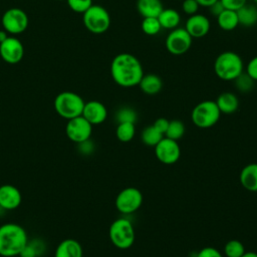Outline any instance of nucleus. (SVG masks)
I'll return each mask as SVG.
<instances>
[{
    "label": "nucleus",
    "mask_w": 257,
    "mask_h": 257,
    "mask_svg": "<svg viewBox=\"0 0 257 257\" xmlns=\"http://www.w3.org/2000/svg\"><path fill=\"white\" fill-rule=\"evenodd\" d=\"M69 8L76 13H84L91 5L92 0H66Z\"/></svg>",
    "instance_id": "473e14b6"
},
{
    "label": "nucleus",
    "mask_w": 257,
    "mask_h": 257,
    "mask_svg": "<svg viewBox=\"0 0 257 257\" xmlns=\"http://www.w3.org/2000/svg\"><path fill=\"white\" fill-rule=\"evenodd\" d=\"M115 118H116L118 123L119 122H133V123H135L137 121L138 114H137V112L134 108L128 107V106H124V107L119 108L116 111Z\"/></svg>",
    "instance_id": "7c9ffc66"
},
{
    "label": "nucleus",
    "mask_w": 257,
    "mask_h": 257,
    "mask_svg": "<svg viewBox=\"0 0 257 257\" xmlns=\"http://www.w3.org/2000/svg\"><path fill=\"white\" fill-rule=\"evenodd\" d=\"M199 7L200 6L196 0H183L182 9L189 16L196 14L199 10Z\"/></svg>",
    "instance_id": "72a5a7b5"
},
{
    "label": "nucleus",
    "mask_w": 257,
    "mask_h": 257,
    "mask_svg": "<svg viewBox=\"0 0 257 257\" xmlns=\"http://www.w3.org/2000/svg\"><path fill=\"white\" fill-rule=\"evenodd\" d=\"M253 1H254V3H255V5H256V4H257V0H253Z\"/></svg>",
    "instance_id": "37998d69"
},
{
    "label": "nucleus",
    "mask_w": 257,
    "mask_h": 257,
    "mask_svg": "<svg viewBox=\"0 0 257 257\" xmlns=\"http://www.w3.org/2000/svg\"><path fill=\"white\" fill-rule=\"evenodd\" d=\"M28 241L23 227L15 223L0 226V255L3 257L19 256Z\"/></svg>",
    "instance_id": "f03ea898"
},
{
    "label": "nucleus",
    "mask_w": 257,
    "mask_h": 257,
    "mask_svg": "<svg viewBox=\"0 0 257 257\" xmlns=\"http://www.w3.org/2000/svg\"><path fill=\"white\" fill-rule=\"evenodd\" d=\"M24 47L19 39L13 36H8L3 42L0 43V56L9 63L16 64L23 58Z\"/></svg>",
    "instance_id": "ddd939ff"
},
{
    "label": "nucleus",
    "mask_w": 257,
    "mask_h": 257,
    "mask_svg": "<svg viewBox=\"0 0 257 257\" xmlns=\"http://www.w3.org/2000/svg\"><path fill=\"white\" fill-rule=\"evenodd\" d=\"M141 27H142L143 32L149 36H154V35L158 34L162 29V26L159 22L158 17L143 18Z\"/></svg>",
    "instance_id": "cd10ccee"
},
{
    "label": "nucleus",
    "mask_w": 257,
    "mask_h": 257,
    "mask_svg": "<svg viewBox=\"0 0 257 257\" xmlns=\"http://www.w3.org/2000/svg\"><path fill=\"white\" fill-rule=\"evenodd\" d=\"M216 18L218 26L225 31L234 30L239 25L237 12L234 10L224 9Z\"/></svg>",
    "instance_id": "5701e85b"
},
{
    "label": "nucleus",
    "mask_w": 257,
    "mask_h": 257,
    "mask_svg": "<svg viewBox=\"0 0 257 257\" xmlns=\"http://www.w3.org/2000/svg\"><path fill=\"white\" fill-rule=\"evenodd\" d=\"M8 37V34L5 30H0V43L3 42Z\"/></svg>",
    "instance_id": "79ce46f5"
},
{
    "label": "nucleus",
    "mask_w": 257,
    "mask_h": 257,
    "mask_svg": "<svg viewBox=\"0 0 257 257\" xmlns=\"http://www.w3.org/2000/svg\"><path fill=\"white\" fill-rule=\"evenodd\" d=\"M59 1H61V0H59Z\"/></svg>",
    "instance_id": "c03bdc74"
},
{
    "label": "nucleus",
    "mask_w": 257,
    "mask_h": 257,
    "mask_svg": "<svg viewBox=\"0 0 257 257\" xmlns=\"http://www.w3.org/2000/svg\"><path fill=\"white\" fill-rule=\"evenodd\" d=\"M84 103L82 97L77 93L62 91L54 99V108L61 117L68 120L82 114Z\"/></svg>",
    "instance_id": "20e7f679"
},
{
    "label": "nucleus",
    "mask_w": 257,
    "mask_h": 257,
    "mask_svg": "<svg viewBox=\"0 0 257 257\" xmlns=\"http://www.w3.org/2000/svg\"><path fill=\"white\" fill-rule=\"evenodd\" d=\"M197 257H223V255L214 247H204L197 253Z\"/></svg>",
    "instance_id": "e433bc0d"
},
{
    "label": "nucleus",
    "mask_w": 257,
    "mask_h": 257,
    "mask_svg": "<svg viewBox=\"0 0 257 257\" xmlns=\"http://www.w3.org/2000/svg\"><path fill=\"white\" fill-rule=\"evenodd\" d=\"M141 137H142V142L145 145L149 147H156L165 136L152 124L143 130Z\"/></svg>",
    "instance_id": "a878e982"
},
{
    "label": "nucleus",
    "mask_w": 257,
    "mask_h": 257,
    "mask_svg": "<svg viewBox=\"0 0 257 257\" xmlns=\"http://www.w3.org/2000/svg\"><path fill=\"white\" fill-rule=\"evenodd\" d=\"M233 81L235 82V86L237 87V89L241 92H248L254 86V80L247 73H244V72H242Z\"/></svg>",
    "instance_id": "2f4dec72"
},
{
    "label": "nucleus",
    "mask_w": 257,
    "mask_h": 257,
    "mask_svg": "<svg viewBox=\"0 0 257 257\" xmlns=\"http://www.w3.org/2000/svg\"><path fill=\"white\" fill-rule=\"evenodd\" d=\"M139 86L144 93L149 95H154L161 91L163 87V81L161 77L157 74H154V73L144 74V76L142 77L139 83Z\"/></svg>",
    "instance_id": "412c9836"
},
{
    "label": "nucleus",
    "mask_w": 257,
    "mask_h": 257,
    "mask_svg": "<svg viewBox=\"0 0 257 257\" xmlns=\"http://www.w3.org/2000/svg\"><path fill=\"white\" fill-rule=\"evenodd\" d=\"M157 159L165 165H173L181 157V149L177 141L164 137L155 147Z\"/></svg>",
    "instance_id": "f8f14e48"
},
{
    "label": "nucleus",
    "mask_w": 257,
    "mask_h": 257,
    "mask_svg": "<svg viewBox=\"0 0 257 257\" xmlns=\"http://www.w3.org/2000/svg\"><path fill=\"white\" fill-rule=\"evenodd\" d=\"M224 9H225V8H224V6H223V4L221 3L220 0H218L217 2H215L213 5H211V6L209 7L210 13H211L212 15L216 16V17H217Z\"/></svg>",
    "instance_id": "58836bf2"
},
{
    "label": "nucleus",
    "mask_w": 257,
    "mask_h": 257,
    "mask_svg": "<svg viewBox=\"0 0 257 257\" xmlns=\"http://www.w3.org/2000/svg\"><path fill=\"white\" fill-rule=\"evenodd\" d=\"M239 24L250 27L256 24L257 22V7L255 5L245 4L243 7L238 9L237 11Z\"/></svg>",
    "instance_id": "b1692460"
},
{
    "label": "nucleus",
    "mask_w": 257,
    "mask_h": 257,
    "mask_svg": "<svg viewBox=\"0 0 257 257\" xmlns=\"http://www.w3.org/2000/svg\"><path fill=\"white\" fill-rule=\"evenodd\" d=\"M221 112L213 100H203L193 108L191 118L193 123L200 128H209L220 119Z\"/></svg>",
    "instance_id": "423d86ee"
},
{
    "label": "nucleus",
    "mask_w": 257,
    "mask_h": 257,
    "mask_svg": "<svg viewBox=\"0 0 257 257\" xmlns=\"http://www.w3.org/2000/svg\"><path fill=\"white\" fill-rule=\"evenodd\" d=\"M196 1L199 4V6H203V7L209 8L211 5H213L218 0H196Z\"/></svg>",
    "instance_id": "ea45409f"
},
{
    "label": "nucleus",
    "mask_w": 257,
    "mask_h": 257,
    "mask_svg": "<svg viewBox=\"0 0 257 257\" xmlns=\"http://www.w3.org/2000/svg\"><path fill=\"white\" fill-rule=\"evenodd\" d=\"M54 257H82V247L74 239H65L57 245Z\"/></svg>",
    "instance_id": "f3484780"
},
{
    "label": "nucleus",
    "mask_w": 257,
    "mask_h": 257,
    "mask_svg": "<svg viewBox=\"0 0 257 257\" xmlns=\"http://www.w3.org/2000/svg\"><path fill=\"white\" fill-rule=\"evenodd\" d=\"M65 133L67 138L76 144H81L89 140L92 133V124L82 115L68 119Z\"/></svg>",
    "instance_id": "9b49d317"
},
{
    "label": "nucleus",
    "mask_w": 257,
    "mask_h": 257,
    "mask_svg": "<svg viewBox=\"0 0 257 257\" xmlns=\"http://www.w3.org/2000/svg\"><path fill=\"white\" fill-rule=\"evenodd\" d=\"M158 19L162 28L171 30L177 28L181 22L179 12L173 8H164L158 16Z\"/></svg>",
    "instance_id": "4be33fe9"
},
{
    "label": "nucleus",
    "mask_w": 257,
    "mask_h": 257,
    "mask_svg": "<svg viewBox=\"0 0 257 257\" xmlns=\"http://www.w3.org/2000/svg\"><path fill=\"white\" fill-rule=\"evenodd\" d=\"M225 9H230L237 11L245 4H247V0H220Z\"/></svg>",
    "instance_id": "f704fd0d"
},
{
    "label": "nucleus",
    "mask_w": 257,
    "mask_h": 257,
    "mask_svg": "<svg viewBox=\"0 0 257 257\" xmlns=\"http://www.w3.org/2000/svg\"><path fill=\"white\" fill-rule=\"evenodd\" d=\"M244 69L243 60L239 54L233 51H224L220 53L214 62V71L216 75L225 81L235 80Z\"/></svg>",
    "instance_id": "7ed1b4c3"
},
{
    "label": "nucleus",
    "mask_w": 257,
    "mask_h": 257,
    "mask_svg": "<svg viewBox=\"0 0 257 257\" xmlns=\"http://www.w3.org/2000/svg\"><path fill=\"white\" fill-rule=\"evenodd\" d=\"M83 24L93 34L104 33L110 25V16L107 10L100 5H91L83 13Z\"/></svg>",
    "instance_id": "0eeeda50"
},
{
    "label": "nucleus",
    "mask_w": 257,
    "mask_h": 257,
    "mask_svg": "<svg viewBox=\"0 0 257 257\" xmlns=\"http://www.w3.org/2000/svg\"><path fill=\"white\" fill-rule=\"evenodd\" d=\"M20 191L12 185L0 186V207L5 210H14L21 204Z\"/></svg>",
    "instance_id": "dca6fc26"
},
{
    "label": "nucleus",
    "mask_w": 257,
    "mask_h": 257,
    "mask_svg": "<svg viewBox=\"0 0 257 257\" xmlns=\"http://www.w3.org/2000/svg\"><path fill=\"white\" fill-rule=\"evenodd\" d=\"M241 257H257V253L253 251H245Z\"/></svg>",
    "instance_id": "a19ab883"
},
{
    "label": "nucleus",
    "mask_w": 257,
    "mask_h": 257,
    "mask_svg": "<svg viewBox=\"0 0 257 257\" xmlns=\"http://www.w3.org/2000/svg\"><path fill=\"white\" fill-rule=\"evenodd\" d=\"M2 25L6 32L10 34H20L28 26V16L20 8H10L2 16Z\"/></svg>",
    "instance_id": "9d476101"
},
{
    "label": "nucleus",
    "mask_w": 257,
    "mask_h": 257,
    "mask_svg": "<svg viewBox=\"0 0 257 257\" xmlns=\"http://www.w3.org/2000/svg\"><path fill=\"white\" fill-rule=\"evenodd\" d=\"M110 74L117 85L133 87L139 85L144 76V69L141 61L134 54L119 53L111 61Z\"/></svg>",
    "instance_id": "f257e3e1"
},
{
    "label": "nucleus",
    "mask_w": 257,
    "mask_h": 257,
    "mask_svg": "<svg viewBox=\"0 0 257 257\" xmlns=\"http://www.w3.org/2000/svg\"><path fill=\"white\" fill-rule=\"evenodd\" d=\"M185 29L192 38H201L208 34L210 30V21L205 15L196 13L187 19Z\"/></svg>",
    "instance_id": "4468645a"
},
{
    "label": "nucleus",
    "mask_w": 257,
    "mask_h": 257,
    "mask_svg": "<svg viewBox=\"0 0 257 257\" xmlns=\"http://www.w3.org/2000/svg\"><path fill=\"white\" fill-rule=\"evenodd\" d=\"M143 204V194L135 187L121 190L115 198V208L122 214H132L138 211Z\"/></svg>",
    "instance_id": "6e6552de"
},
{
    "label": "nucleus",
    "mask_w": 257,
    "mask_h": 257,
    "mask_svg": "<svg viewBox=\"0 0 257 257\" xmlns=\"http://www.w3.org/2000/svg\"><path fill=\"white\" fill-rule=\"evenodd\" d=\"M246 73L254 80L257 81V55L249 60L246 65Z\"/></svg>",
    "instance_id": "c9c22d12"
},
{
    "label": "nucleus",
    "mask_w": 257,
    "mask_h": 257,
    "mask_svg": "<svg viewBox=\"0 0 257 257\" xmlns=\"http://www.w3.org/2000/svg\"><path fill=\"white\" fill-rule=\"evenodd\" d=\"M137 9L143 18L158 17L164 6L161 0H138Z\"/></svg>",
    "instance_id": "aec40b11"
},
{
    "label": "nucleus",
    "mask_w": 257,
    "mask_h": 257,
    "mask_svg": "<svg viewBox=\"0 0 257 257\" xmlns=\"http://www.w3.org/2000/svg\"><path fill=\"white\" fill-rule=\"evenodd\" d=\"M169 122H170V120H168L167 118H165V117H159V118H157V119L155 120V122L153 123V125H154L159 132H161V133L165 136V134H166V132H167V130H168V126H169Z\"/></svg>",
    "instance_id": "4c0bfd02"
},
{
    "label": "nucleus",
    "mask_w": 257,
    "mask_h": 257,
    "mask_svg": "<svg viewBox=\"0 0 257 257\" xmlns=\"http://www.w3.org/2000/svg\"><path fill=\"white\" fill-rule=\"evenodd\" d=\"M45 250V245L41 240L34 239L32 241H27L25 247L20 252V257H39L43 254Z\"/></svg>",
    "instance_id": "393cba45"
},
{
    "label": "nucleus",
    "mask_w": 257,
    "mask_h": 257,
    "mask_svg": "<svg viewBox=\"0 0 257 257\" xmlns=\"http://www.w3.org/2000/svg\"><path fill=\"white\" fill-rule=\"evenodd\" d=\"M81 115L92 125L99 124L106 119L107 110L104 104L100 101L90 100L84 103Z\"/></svg>",
    "instance_id": "2eb2a0df"
},
{
    "label": "nucleus",
    "mask_w": 257,
    "mask_h": 257,
    "mask_svg": "<svg viewBox=\"0 0 257 257\" xmlns=\"http://www.w3.org/2000/svg\"><path fill=\"white\" fill-rule=\"evenodd\" d=\"M240 183L247 191L257 192V163L248 164L241 170Z\"/></svg>",
    "instance_id": "a211bd4d"
},
{
    "label": "nucleus",
    "mask_w": 257,
    "mask_h": 257,
    "mask_svg": "<svg viewBox=\"0 0 257 257\" xmlns=\"http://www.w3.org/2000/svg\"><path fill=\"white\" fill-rule=\"evenodd\" d=\"M184 134H185V125H184L183 121L174 119V120H170L168 130L165 134V137L175 140V141H178L184 136Z\"/></svg>",
    "instance_id": "c85d7f7f"
},
{
    "label": "nucleus",
    "mask_w": 257,
    "mask_h": 257,
    "mask_svg": "<svg viewBox=\"0 0 257 257\" xmlns=\"http://www.w3.org/2000/svg\"><path fill=\"white\" fill-rule=\"evenodd\" d=\"M192 39V36L187 32L185 27H177L168 34L165 41L166 48L173 55H182L190 49Z\"/></svg>",
    "instance_id": "1a4fd4ad"
},
{
    "label": "nucleus",
    "mask_w": 257,
    "mask_h": 257,
    "mask_svg": "<svg viewBox=\"0 0 257 257\" xmlns=\"http://www.w3.org/2000/svg\"><path fill=\"white\" fill-rule=\"evenodd\" d=\"M116 138L122 143L131 142L136 135V126L133 122H119L115 131Z\"/></svg>",
    "instance_id": "bb28decb"
},
{
    "label": "nucleus",
    "mask_w": 257,
    "mask_h": 257,
    "mask_svg": "<svg viewBox=\"0 0 257 257\" xmlns=\"http://www.w3.org/2000/svg\"><path fill=\"white\" fill-rule=\"evenodd\" d=\"M216 104L221 113L231 114L238 109L239 99L233 92H223L217 97Z\"/></svg>",
    "instance_id": "6ab92c4d"
},
{
    "label": "nucleus",
    "mask_w": 257,
    "mask_h": 257,
    "mask_svg": "<svg viewBox=\"0 0 257 257\" xmlns=\"http://www.w3.org/2000/svg\"><path fill=\"white\" fill-rule=\"evenodd\" d=\"M245 253V247L238 240H230L225 244L224 254L226 257H241Z\"/></svg>",
    "instance_id": "c756f323"
},
{
    "label": "nucleus",
    "mask_w": 257,
    "mask_h": 257,
    "mask_svg": "<svg viewBox=\"0 0 257 257\" xmlns=\"http://www.w3.org/2000/svg\"><path fill=\"white\" fill-rule=\"evenodd\" d=\"M108 236L111 243L121 250L131 248L136 239L134 226L132 222L125 218H118L111 223Z\"/></svg>",
    "instance_id": "39448f33"
}]
</instances>
